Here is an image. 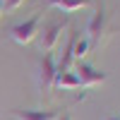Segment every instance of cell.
Returning a JSON list of instances; mask_svg holds the SVG:
<instances>
[{
    "label": "cell",
    "mask_w": 120,
    "mask_h": 120,
    "mask_svg": "<svg viewBox=\"0 0 120 120\" xmlns=\"http://www.w3.org/2000/svg\"><path fill=\"white\" fill-rule=\"evenodd\" d=\"M3 3V10H17V7H22L26 0H0Z\"/></svg>",
    "instance_id": "obj_10"
},
{
    "label": "cell",
    "mask_w": 120,
    "mask_h": 120,
    "mask_svg": "<svg viewBox=\"0 0 120 120\" xmlns=\"http://www.w3.org/2000/svg\"><path fill=\"white\" fill-rule=\"evenodd\" d=\"M58 120H72V115H70V113H63V115H58Z\"/></svg>",
    "instance_id": "obj_11"
},
{
    "label": "cell",
    "mask_w": 120,
    "mask_h": 120,
    "mask_svg": "<svg viewBox=\"0 0 120 120\" xmlns=\"http://www.w3.org/2000/svg\"><path fill=\"white\" fill-rule=\"evenodd\" d=\"M55 75H58V67H55V58L53 53H46L38 63V72H36V84L41 91L46 89H53V82H55Z\"/></svg>",
    "instance_id": "obj_4"
},
{
    "label": "cell",
    "mask_w": 120,
    "mask_h": 120,
    "mask_svg": "<svg viewBox=\"0 0 120 120\" xmlns=\"http://www.w3.org/2000/svg\"><path fill=\"white\" fill-rule=\"evenodd\" d=\"M0 17H3V3H0Z\"/></svg>",
    "instance_id": "obj_12"
},
{
    "label": "cell",
    "mask_w": 120,
    "mask_h": 120,
    "mask_svg": "<svg viewBox=\"0 0 120 120\" xmlns=\"http://www.w3.org/2000/svg\"><path fill=\"white\" fill-rule=\"evenodd\" d=\"M86 53H91V46H89V41L82 36V38H77V41H75V48H72L75 63H84V55H86Z\"/></svg>",
    "instance_id": "obj_9"
},
{
    "label": "cell",
    "mask_w": 120,
    "mask_h": 120,
    "mask_svg": "<svg viewBox=\"0 0 120 120\" xmlns=\"http://www.w3.org/2000/svg\"><path fill=\"white\" fill-rule=\"evenodd\" d=\"M17 120H58V111H12Z\"/></svg>",
    "instance_id": "obj_6"
},
{
    "label": "cell",
    "mask_w": 120,
    "mask_h": 120,
    "mask_svg": "<svg viewBox=\"0 0 120 120\" xmlns=\"http://www.w3.org/2000/svg\"><path fill=\"white\" fill-rule=\"evenodd\" d=\"M108 36V15H106V10L103 7H98L96 12L91 15V19H89V24H86V31H84V38L89 41V46H91V51L94 48H98L103 43V38Z\"/></svg>",
    "instance_id": "obj_1"
},
{
    "label": "cell",
    "mask_w": 120,
    "mask_h": 120,
    "mask_svg": "<svg viewBox=\"0 0 120 120\" xmlns=\"http://www.w3.org/2000/svg\"><path fill=\"white\" fill-rule=\"evenodd\" d=\"M108 120H120V115H118V118H108Z\"/></svg>",
    "instance_id": "obj_13"
},
{
    "label": "cell",
    "mask_w": 120,
    "mask_h": 120,
    "mask_svg": "<svg viewBox=\"0 0 120 120\" xmlns=\"http://www.w3.org/2000/svg\"><path fill=\"white\" fill-rule=\"evenodd\" d=\"M48 5H53L63 12H77V10H84L91 5V0H48Z\"/></svg>",
    "instance_id": "obj_8"
},
{
    "label": "cell",
    "mask_w": 120,
    "mask_h": 120,
    "mask_svg": "<svg viewBox=\"0 0 120 120\" xmlns=\"http://www.w3.org/2000/svg\"><path fill=\"white\" fill-rule=\"evenodd\" d=\"M75 75L79 77L82 86H98V84H103L108 79V75L103 72V70H96L94 65H89V63H77Z\"/></svg>",
    "instance_id": "obj_5"
},
{
    "label": "cell",
    "mask_w": 120,
    "mask_h": 120,
    "mask_svg": "<svg viewBox=\"0 0 120 120\" xmlns=\"http://www.w3.org/2000/svg\"><path fill=\"white\" fill-rule=\"evenodd\" d=\"M67 29V19H58V22H51V24H46L43 26V31H38V43H41V51L46 53H51L53 48L58 46L60 41V34H63Z\"/></svg>",
    "instance_id": "obj_3"
},
{
    "label": "cell",
    "mask_w": 120,
    "mask_h": 120,
    "mask_svg": "<svg viewBox=\"0 0 120 120\" xmlns=\"http://www.w3.org/2000/svg\"><path fill=\"white\" fill-rule=\"evenodd\" d=\"M41 19L43 15H34L31 19H26V22L22 24H15L12 29H10V36H12V41L19 43V46H26V43H31L34 38L38 36V31H41Z\"/></svg>",
    "instance_id": "obj_2"
},
{
    "label": "cell",
    "mask_w": 120,
    "mask_h": 120,
    "mask_svg": "<svg viewBox=\"0 0 120 120\" xmlns=\"http://www.w3.org/2000/svg\"><path fill=\"white\" fill-rule=\"evenodd\" d=\"M53 89H82V82H79V77L72 70L70 72H58L55 82H53Z\"/></svg>",
    "instance_id": "obj_7"
}]
</instances>
